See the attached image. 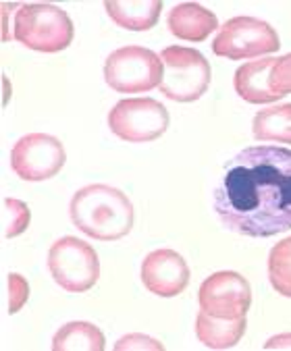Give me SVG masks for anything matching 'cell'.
Here are the masks:
<instances>
[{
  "label": "cell",
  "mask_w": 291,
  "mask_h": 351,
  "mask_svg": "<svg viewBox=\"0 0 291 351\" xmlns=\"http://www.w3.org/2000/svg\"><path fill=\"white\" fill-rule=\"evenodd\" d=\"M115 349L117 351H121V349H159V351H163L165 345L152 337H146V335H127V337L119 339Z\"/></svg>",
  "instance_id": "cell-22"
},
{
  "label": "cell",
  "mask_w": 291,
  "mask_h": 351,
  "mask_svg": "<svg viewBox=\"0 0 291 351\" xmlns=\"http://www.w3.org/2000/svg\"><path fill=\"white\" fill-rule=\"evenodd\" d=\"M141 283L154 295L175 298L189 283V266L175 250H156L141 262Z\"/></svg>",
  "instance_id": "cell-11"
},
{
  "label": "cell",
  "mask_w": 291,
  "mask_h": 351,
  "mask_svg": "<svg viewBox=\"0 0 291 351\" xmlns=\"http://www.w3.org/2000/svg\"><path fill=\"white\" fill-rule=\"evenodd\" d=\"M281 48L275 27L256 17H233L229 19L212 42V52L229 60L258 58L272 54Z\"/></svg>",
  "instance_id": "cell-8"
},
{
  "label": "cell",
  "mask_w": 291,
  "mask_h": 351,
  "mask_svg": "<svg viewBox=\"0 0 291 351\" xmlns=\"http://www.w3.org/2000/svg\"><path fill=\"white\" fill-rule=\"evenodd\" d=\"M252 133L260 142L291 144V104L258 110L252 121Z\"/></svg>",
  "instance_id": "cell-17"
},
{
  "label": "cell",
  "mask_w": 291,
  "mask_h": 351,
  "mask_svg": "<svg viewBox=\"0 0 291 351\" xmlns=\"http://www.w3.org/2000/svg\"><path fill=\"white\" fill-rule=\"evenodd\" d=\"M165 66L161 92L173 102H196L210 86V64L202 52L185 46H169L161 52Z\"/></svg>",
  "instance_id": "cell-5"
},
{
  "label": "cell",
  "mask_w": 291,
  "mask_h": 351,
  "mask_svg": "<svg viewBox=\"0 0 291 351\" xmlns=\"http://www.w3.org/2000/svg\"><path fill=\"white\" fill-rule=\"evenodd\" d=\"M202 312L216 318H244L252 306L250 283L233 270H221L210 274L198 293Z\"/></svg>",
  "instance_id": "cell-10"
},
{
  "label": "cell",
  "mask_w": 291,
  "mask_h": 351,
  "mask_svg": "<svg viewBox=\"0 0 291 351\" xmlns=\"http://www.w3.org/2000/svg\"><path fill=\"white\" fill-rule=\"evenodd\" d=\"M165 66L156 52L141 46H125L108 54L104 80L119 94L150 92L163 82Z\"/></svg>",
  "instance_id": "cell-4"
},
{
  "label": "cell",
  "mask_w": 291,
  "mask_h": 351,
  "mask_svg": "<svg viewBox=\"0 0 291 351\" xmlns=\"http://www.w3.org/2000/svg\"><path fill=\"white\" fill-rule=\"evenodd\" d=\"M104 347L106 339L92 322H69L52 339L54 351H102Z\"/></svg>",
  "instance_id": "cell-16"
},
{
  "label": "cell",
  "mask_w": 291,
  "mask_h": 351,
  "mask_svg": "<svg viewBox=\"0 0 291 351\" xmlns=\"http://www.w3.org/2000/svg\"><path fill=\"white\" fill-rule=\"evenodd\" d=\"M108 17L123 29L148 32L159 23L163 3L161 0H108L104 3Z\"/></svg>",
  "instance_id": "cell-14"
},
{
  "label": "cell",
  "mask_w": 291,
  "mask_h": 351,
  "mask_svg": "<svg viewBox=\"0 0 291 351\" xmlns=\"http://www.w3.org/2000/svg\"><path fill=\"white\" fill-rule=\"evenodd\" d=\"M248 326L246 316L244 318H216L200 310L196 318V335L200 343H204L208 349H231L240 343Z\"/></svg>",
  "instance_id": "cell-15"
},
{
  "label": "cell",
  "mask_w": 291,
  "mask_h": 351,
  "mask_svg": "<svg viewBox=\"0 0 291 351\" xmlns=\"http://www.w3.org/2000/svg\"><path fill=\"white\" fill-rule=\"evenodd\" d=\"M270 90L279 98L291 94V54L275 58L270 69Z\"/></svg>",
  "instance_id": "cell-20"
},
{
  "label": "cell",
  "mask_w": 291,
  "mask_h": 351,
  "mask_svg": "<svg viewBox=\"0 0 291 351\" xmlns=\"http://www.w3.org/2000/svg\"><path fill=\"white\" fill-rule=\"evenodd\" d=\"M167 25L169 32L179 40L204 42L218 27V19L212 11L196 3H181L169 13Z\"/></svg>",
  "instance_id": "cell-12"
},
{
  "label": "cell",
  "mask_w": 291,
  "mask_h": 351,
  "mask_svg": "<svg viewBox=\"0 0 291 351\" xmlns=\"http://www.w3.org/2000/svg\"><path fill=\"white\" fill-rule=\"evenodd\" d=\"M264 349H291V335H279L268 339Z\"/></svg>",
  "instance_id": "cell-23"
},
{
  "label": "cell",
  "mask_w": 291,
  "mask_h": 351,
  "mask_svg": "<svg viewBox=\"0 0 291 351\" xmlns=\"http://www.w3.org/2000/svg\"><path fill=\"white\" fill-rule=\"evenodd\" d=\"M67 154L60 139L48 133H30L13 146L11 167L23 181H46L60 173Z\"/></svg>",
  "instance_id": "cell-9"
},
{
  "label": "cell",
  "mask_w": 291,
  "mask_h": 351,
  "mask_svg": "<svg viewBox=\"0 0 291 351\" xmlns=\"http://www.w3.org/2000/svg\"><path fill=\"white\" fill-rule=\"evenodd\" d=\"M268 278L277 293L291 298V237L279 241L268 254Z\"/></svg>",
  "instance_id": "cell-18"
},
{
  "label": "cell",
  "mask_w": 291,
  "mask_h": 351,
  "mask_svg": "<svg viewBox=\"0 0 291 351\" xmlns=\"http://www.w3.org/2000/svg\"><path fill=\"white\" fill-rule=\"evenodd\" d=\"M275 58L250 60L235 71V92L250 104H268L279 100L270 90V69Z\"/></svg>",
  "instance_id": "cell-13"
},
{
  "label": "cell",
  "mask_w": 291,
  "mask_h": 351,
  "mask_svg": "<svg viewBox=\"0 0 291 351\" xmlns=\"http://www.w3.org/2000/svg\"><path fill=\"white\" fill-rule=\"evenodd\" d=\"M48 268L56 283L69 293H84L98 283L100 262L96 250L75 237H62L48 252Z\"/></svg>",
  "instance_id": "cell-6"
},
{
  "label": "cell",
  "mask_w": 291,
  "mask_h": 351,
  "mask_svg": "<svg viewBox=\"0 0 291 351\" xmlns=\"http://www.w3.org/2000/svg\"><path fill=\"white\" fill-rule=\"evenodd\" d=\"M30 219H32V213L27 204L13 199V197L5 199V237L7 239L21 235L30 227Z\"/></svg>",
  "instance_id": "cell-19"
},
{
  "label": "cell",
  "mask_w": 291,
  "mask_h": 351,
  "mask_svg": "<svg viewBox=\"0 0 291 351\" xmlns=\"http://www.w3.org/2000/svg\"><path fill=\"white\" fill-rule=\"evenodd\" d=\"M169 112L154 98H127L108 112L110 131L129 144H146L159 139L169 129Z\"/></svg>",
  "instance_id": "cell-7"
},
{
  "label": "cell",
  "mask_w": 291,
  "mask_h": 351,
  "mask_svg": "<svg viewBox=\"0 0 291 351\" xmlns=\"http://www.w3.org/2000/svg\"><path fill=\"white\" fill-rule=\"evenodd\" d=\"M214 213L246 237H272L291 229V150L252 146L225 169L214 189Z\"/></svg>",
  "instance_id": "cell-1"
},
{
  "label": "cell",
  "mask_w": 291,
  "mask_h": 351,
  "mask_svg": "<svg viewBox=\"0 0 291 351\" xmlns=\"http://www.w3.org/2000/svg\"><path fill=\"white\" fill-rule=\"evenodd\" d=\"M75 27L71 17L54 5L30 3L19 5L13 21V38L38 52H60L71 46Z\"/></svg>",
  "instance_id": "cell-3"
},
{
  "label": "cell",
  "mask_w": 291,
  "mask_h": 351,
  "mask_svg": "<svg viewBox=\"0 0 291 351\" xmlns=\"http://www.w3.org/2000/svg\"><path fill=\"white\" fill-rule=\"evenodd\" d=\"M30 298V285L27 280L21 278L19 274H9V312L15 314L19 312Z\"/></svg>",
  "instance_id": "cell-21"
},
{
  "label": "cell",
  "mask_w": 291,
  "mask_h": 351,
  "mask_svg": "<svg viewBox=\"0 0 291 351\" xmlns=\"http://www.w3.org/2000/svg\"><path fill=\"white\" fill-rule=\"evenodd\" d=\"M71 221L82 233L98 241H117L133 227V206L115 187L96 183L80 189L71 197Z\"/></svg>",
  "instance_id": "cell-2"
}]
</instances>
